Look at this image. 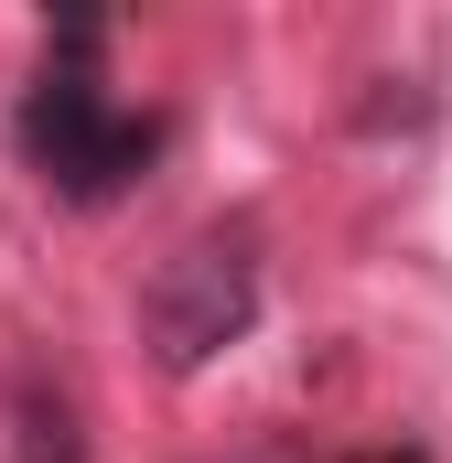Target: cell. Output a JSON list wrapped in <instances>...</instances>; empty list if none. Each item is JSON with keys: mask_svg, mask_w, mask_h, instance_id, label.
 Here are the masks:
<instances>
[{"mask_svg": "<svg viewBox=\"0 0 452 463\" xmlns=\"http://www.w3.org/2000/svg\"><path fill=\"white\" fill-rule=\"evenodd\" d=\"M248 313H259V259H248V237H184L162 269H151V291H140V335L151 355L184 377V366H205L216 345L248 335Z\"/></svg>", "mask_w": 452, "mask_h": 463, "instance_id": "cell-1", "label": "cell"}, {"mask_svg": "<svg viewBox=\"0 0 452 463\" xmlns=\"http://www.w3.org/2000/svg\"><path fill=\"white\" fill-rule=\"evenodd\" d=\"M140 151H151V129H129L87 76H43V87L22 98V162H33L54 194H76V205H108L118 184L140 173Z\"/></svg>", "mask_w": 452, "mask_h": 463, "instance_id": "cell-2", "label": "cell"}]
</instances>
